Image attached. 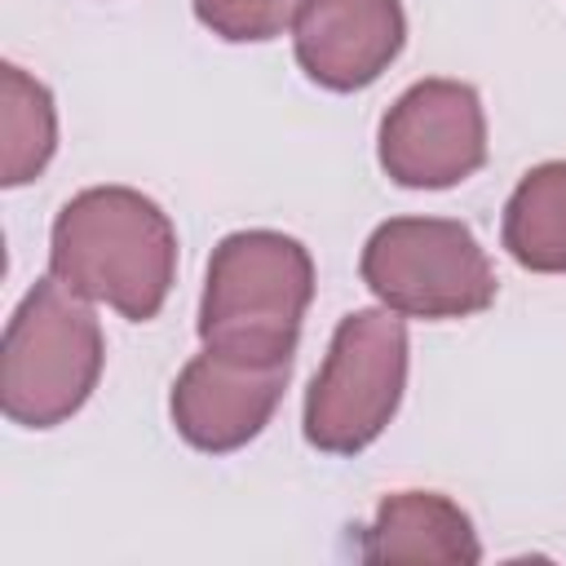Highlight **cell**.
<instances>
[{
    "label": "cell",
    "instance_id": "6da1fadb",
    "mask_svg": "<svg viewBox=\"0 0 566 566\" xmlns=\"http://www.w3.org/2000/svg\"><path fill=\"white\" fill-rule=\"evenodd\" d=\"M177 270V230L168 212L128 186H93L53 221L49 274L71 292L115 305L146 323L159 314Z\"/></svg>",
    "mask_w": 566,
    "mask_h": 566
},
{
    "label": "cell",
    "instance_id": "7a4b0ae2",
    "mask_svg": "<svg viewBox=\"0 0 566 566\" xmlns=\"http://www.w3.org/2000/svg\"><path fill=\"white\" fill-rule=\"evenodd\" d=\"M314 296L310 252L279 230H239L208 261L199 336L203 349L248 363H292Z\"/></svg>",
    "mask_w": 566,
    "mask_h": 566
},
{
    "label": "cell",
    "instance_id": "3957f363",
    "mask_svg": "<svg viewBox=\"0 0 566 566\" xmlns=\"http://www.w3.org/2000/svg\"><path fill=\"white\" fill-rule=\"evenodd\" d=\"M102 327L62 279H40L13 310L0 354L4 416L27 429H49L84 407L102 371Z\"/></svg>",
    "mask_w": 566,
    "mask_h": 566
},
{
    "label": "cell",
    "instance_id": "277c9868",
    "mask_svg": "<svg viewBox=\"0 0 566 566\" xmlns=\"http://www.w3.org/2000/svg\"><path fill=\"white\" fill-rule=\"evenodd\" d=\"M407 385V327L398 310L345 314L305 394V442L354 455L380 438Z\"/></svg>",
    "mask_w": 566,
    "mask_h": 566
},
{
    "label": "cell",
    "instance_id": "5b68a950",
    "mask_svg": "<svg viewBox=\"0 0 566 566\" xmlns=\"http://www.w3.org/2000/svg\"><path fill=\"white\" fill-rule=\"evenodd\" d=\"M363 283L398 314L464 318L495 301V270L473 230L447 217H394L363 248Z\"/></svg>",
    "mask_w": 566,
    "mask_h": 566
},
{
    "label": "cell",
    "instance_id": "8992f818",
    "mask_svg": "<svg viewBox=\"0 0 566 566\" xmlns=\"http://www.w3.org/2000/svg\"><path fill=\"white\" fill-rule=\"evenodd\" d=\"M486 159L482 102L460 80L411 84L380 119V168L411 190H442Z\"/></svg>",
    "mask_w": 566,
    "mask_h": 566
},
{
    "label": "cell",
    "instance_id": "52a82bcc",
    "mask_svg": "<svg viewBox=\"0 0 566 566\" xmlns=\"http://www.w3.org/2000/svg\"><path fill=\"white\" fill-rule=\"evenodd\" d=\"M287 376L292 363H248L203 349L172 385V424L199 451H234L265 429Z\"/></svg>",
    "mask_w": 566,
    "mask_h": 566
},
{
    "label": "cell",
    "instance_id": "ba28073f",
    "mask_svg": "<svg viewBox=\"0 0 566 566\" xmlns=\"http://www.w3.org/2000/svg\"><path fill=\"white\" fill-rule=\"evenodd\" d=\"M292 27L301 71L336 93L371 84L407 35L398 0H305Z\"/></svg>",
    "mask_w": 566,
    "mask_h": 566
},
{
    "label": "cell",
    "instance_id": "9c48e42d",
    "mask_svg": "<svg viewBox=\"0 0 566 566\" xmlns=\"http://www.w3.org/2000/svg\"><path fill=\"white\" fill-rule=\"evenodd\" d=\"M367 562H478L469 517L433 491H398L380 504L376 522L363 526Z\"/></svg>",
    "mask_w": 566,
    "mask_h": 566
},
{
    "label": "cell",
    "instance_id": "30bf717a",
    "mask_svg": "<svg viewBox=\"0 0 566 566\" xmlns=\"http://www.w3.org/2000/svg\"><path fill=\"white\" fill-rule=\"evenodd\" d=\"M500 234L522 270L566 274V159H548L522 177Z\"/></svg>",
    "mask_w": 566,
    "mask_h": 566
},
{
    "label": "cell",
    "instance_id": "8fae6325",
    "mask_svg": "<svg viewBox=\"0 0 566 566\" xmlns=\"http://www.w3.org/2000/svg\"><path fill=\"white\" fill-rule=\"evenodd\" d=\"M53 97L44 84L27 80L22 66L4 62V186L31 181L53 155Z\"/></svg>",
    "mask_w": 566,
    "mask_h": 566
},
{
    "label": "cell",
    "instance_id": "7c38bea8",
    "mask_svg": "<svg viewBox=\"0 0 566 566\" xmlns=\"http://www.w3.org/2000/svg\"><path fill=\"white\" fill-rule=\"evenodd\" d=\"M195 18L221 40H274L296 22L305 0H190Z\"/></svg>",
    "mask_w": 566,
    "mask_h": 566
}]
</instances>
